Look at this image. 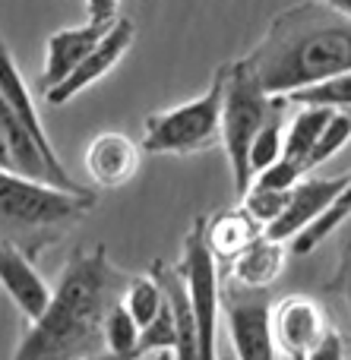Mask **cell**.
Segmentation results:
<instances>
[{
	"label": "cell",
	"instance_id": "cell-1",
	"mask_svg": "<svg viewBox=\"0 0 351 360\" xmlns=\"http://www.w3.org/2000/svg\"><path fill=\"white\" fill-rule=\"evenodd\" d=\"M117 269L105 247L73 253L51 304L29 323L10 360H86L105 351V313L117 300Z\"/></svg>",
	"mask_w": 351,
	"mask_h": 360
},
{
	"label": "cell",
	"instance_id": "cell-2",
	"mask_svg": "<svg viewBox=\"0 0 351 360\" xmlns=\"http://www.w3.org/2000/svg\"><path fill=\"white\" fill-rule=\"evenodd\" d=\"M244 63L272 98H285L304 86L348 73L351 16L329 10L326 4L282 10Z\"/></svg>",
	"mask_w": 351,
	"mask_h": 360
},
{
	"label": "cell",
	"instance_id": "cell-3",
	"mask_svg": "<svg viewBox=\"0 0 351 360\" xmlns=\"http://www.w3.org/2000/svg\"><path fill=\"white\" fill-rule=\"evenodd\" d=\"M288 105L285 98H272L266 95V89L260 86V79L253 76V70L244 60H238L231 67L228 63L225 73V92H222V120H219V139L225 146L228 168H231L234 190L244 193L250 186V168H247V152L250 143L263 124L279 114Z\"/></svg>",
	"mask_w": 351,
	"mask_h": 360
},
{
	"label": "cell",
	"instance_id": "cell-4",
	"mask_svg": "<svg viewBox=\"0 0 351 360\" xmlns=\"http://www.w3.org/2000/svg\"><path fill=\"white\" fill-rule=\"evenodd\" d=\"M228 63L215 70L212 82L203 95L171 111L149 114L143 124V152L149 155H190L219 143L222 92H225Z\"/></svg>",
	"mask_w": 351,
	"mask_h": 360
},
{
	"label": "cell",
	"instance_id": "cell-5",
	"mask_svg": "<svg viewBox=\"0 0 351 360\" xmlns=\"http://www.w3.org/2000/svg\"><path fill=\"white\" fill-rule=\"evenodd\" d=\"M95 209L92 190H60L54 184L0 168V224L10 228H57L79 221Z\"/></svg>",
	"mask_w": 351,
	"mask_h": 360
},
{
	"label": "cell",
	"instance_id": "cell-6",
	"mask_svg": "<svg viewBox=\"0 0 351 360\" xmlns=\"http://www.w3.org/2000/svg\"><path fill=\"white\" fill-rule=\"evenodd\" d=\"M181 275L190 294V310L196 323V351L200 360H219V319H222V285L219 259L206 243V218H196L184 240Z\"/></svg>",
	"mask_w": 351,
	"mask_h": 360
},
{
	"label": "cell",
	"instance_id": "cell-7",
	"mask_svg": "<svg viewBox=\"0 0 351 360\" xmlns=\"http://www.w3.org/2000/svg\"><path fill=\"white\" fill-rule=\"evenodd\" d=\"M133 35H136V25H133L130 19L117 16L111 22V29L105 32V38H101V41L95 44L79 63H76V70L67 76V79L57 82V86H51V89H44V101H48V105H67V101L76 98L82 89H89L92 82H98L101 76H108L114 67H117L120 57L130 51Z\"/></svg>",
	"mask_w": 351,
	"mask_h": 360
},
{
	"label": "cell",
	"instance_id": "cell-8",
	"mask_svg": "<svg viewBox=\"0 0 351 360\" xmlns=\"http://www.w3.org/2000/svg\"><path fill=\"white\" fill-rule=\"evenodd\" d=\"M351 174H339V177H304L301 184L291 186L288 202H285L282 215L263 231L266 237L279 243H288L295 234H301L307 224H314L336 199L345 193Z\"/></svg>",
	"mask_w": 351,
	"mask_h": 360
},
{
	"label": "cell",
	"instance_id": "cell-9",
	"mask_svg": "<svg viewBox=\"0 0 351 360\" xmlns=\"http://www.w3.org/2000/svg\"><path fill=\"white\" fill-rule=\"evenodd\" d=\"M269 326H272V342L276 351H282L291 360H304L307 351L326 335V316H323L320 304L304 294H291V297L279 300L269 307Z\"/></svg>",
	"mask_w": 351,
	"mask_h": 360
},
{
	"label": "cell",
	"instance_id": "cell-10",
	"mask_svg": "<svg viewBox=\"0 0 351 360\" xmlns=\"http://www.w3.org/2000/svg\"><path fill=\"white\" fill-rule=\"evenodd\" d=\"M269 300L260 297L257 291L247 294V297H241V294L228 297L225 326L234 360H279L269 326Z\"/></svg>",
	"mask_w": 351,
	"mask_h": 360
},
{
	"label": "cell",
	"instance_id": "cell-11",
	"mask_svg": "<svg viewBox=\"0 0 351 360\" xmlns=\"http://www.w3.org/2000/svg\"><path fill=\"white\" fill-rule=\"evenodd\" d=\"M0 288L10 294V300L19 307L29 323H35L51 304V288L38 275V269L29 262V256L16 243L0 237Z\"/></svg>",
	"mask_w": 351,
	"mask_h": 360
},
{
	"label": "cell",
	"instance_id": "cell-12",
	"mask_svg": "<svg viewBox=\"0 0 351 360\" xmlns=\"http://www.w3.org/2000/svg\"><path fill=\"white\" fill-rule=\"evenodd\" d=\"M86 171L101 190L130 184L139 171V146L124 133H98L86 149Z\"/></svg>",
	"mask_w": 351,
	"mask_h": 360
},
{
	"label": "cell",
	"instance_id": "cell-13",
	"mask_svg": "<svg viewBox=\"0 0 351 360\" xmlns=\"http://www.w3.org/2000/svg\"><path fill=\"white\" fill-rule=\"evenodd\" d=\"M111 29V22H82L73 29H60L48 38L44 44V70H42V86L51 89L57 82H63L76 70V63L105 38V32Z\"/></svg>",
	"mask_w": 351,
	"mask_h": 360
},
{
	"label": "cell",
	"instance_id": "cell-14",
	"mask_svg": "<svg viewBox=\"0 0 351 360\" xmlns=\"http://www.w3.org/2000/svg\"><path fill=\"white\" fill-rule=\"evenodd\" d=\"M0 101H4V105L25 124V130L32 133V139L38 143V149L48 155V162L54 165L57 171H67L60 165V158H57V152H54V146H51L48 133H44V124H42V117H38V111H35L32 92H29V86H25L23 73H19L16 60H13L10 48H6L4 35H0Z\"/></svg>",
	"mask_w": 351,
	"mask_h": 360
},
{
	"label": "cell",
	"instance_id": "cell-15",
	"mask_svg": "<svg viewBox=\"0 0 351 360\" xmlns=\"http://www.w3.org/2000/svg\"><path fill=\"white\" fill-rule=\"evenodd\" d=\"M152 278L162 288L165 304H168L171 319H174V332H177L174 360H200V351H196V323H193L190 294H187V285H184L181 269L155 262V266H152Z\"/></svg>",
	"mask_w": 351,
	"mask_h": 360
},
{
	"label": "cell",
	"instance_id": "cell-16",
	"mask_svg": "<svg viewBox=\"0 0 351 360\" xmlns=\"http://www.w3.org/2000/svg\"><path fill=\"white\" fill-rule=\"evenodd\" d=\"M285 269V243L272 240V237L260 234L250 247H244L231 259V275L238 285L250 288V291H263L282 275Z\"/></svg>",
	"mask_w": 351,
	"mask_h": 360
},
{
	"label": "cell",
	"instance_id": "cell-17",
	"mask_svg": "<svg viewBox=\"0 0 351 360\" xmlns=\"http://www.w3.org/2000/svg\"><path fill=\"white\" fill-rule=\"evenodd\" d=\"M260 234H263V228H260L244 209L219 212L215 218H206V243L215 259L231 262L234 256L244 247H250Z\"/></svg>",
	"mask_w": 351,
	"mask_h": 360
},
{
	"label": "cell",
	"instance_id": "cell-18",
	"mask_svg": "<svg viewBox=\"0 0 351 360\" xmlns=\"http://www.w3.org/2000/svg\"><path fill=\"white\" fill-rule=\"evenodd\" d=\"M329 117H333V111H323V108H301V111L295 114V120L288 124V130H285L282 158L301 165L304 174H307V155L314 152L317 139H320L323 127L329 124Z\"/></svg>",
	"mask_w": 351,
	"mask_h": 360
},
{
	"label": "cell",
	"instance_id": "cell-19",
	"mask_svg": "<svg viewBox=\"0 0 351 360\" xmlns=\"http://www.w3.org/2000/svg\"><path fill=\"white\" fill-rule=\"evenodd\" d=\"M288 105L298 108H323V111H351V70L339 76L320 79L314 86H304L298 92L285 95Z\"/></svg>",
	"mask_w": 351,
	"mask_h": 360
},
{
	"label": "cell",
	"instance_id": "cell-20",
	"mask_svg": "<svg viewBox=\"0 0 351 360\" xmlns=\"http://www.w3.org/2000/svg\"><path fill=\"white\" fill-rule=\"evenodd\" d=\"M117 300H120V307L130 313V319L139 326V329L149 326L152 319L158 316V310L165 307V294H162V288H158V281L152 278V275H139V278H133Z\"/></svg>",
	"mask_w": 351,
	"mask_h": 360
},
{
	"label": "cell",
	"instance_id": "cell-21",
	"mask_svg": "<svg viewBox=\"0 0 351 360\" xmlns=\"http://www.w3.org/2000/svg\"><path fill=\"white\" fill-rule=\"evenodd\" d=\"M136 338L139 326L120 307V300H114L105 313V351L120 360H136Z\"/></svg>",
	"mask_w": 351,
	"mask_h": 360
},
{
	"label": "cell",
	"instance_id": "cell-22",
	"mask_svg": "<svg viewBox=\"0 0 351 360\" xmlns=\"http://www.w3.org/2000/svg\"><path fill=\"white\" fill-rule=\"evenodd\" d=\"M282 139H285V130H282V111L272 114L269 120L263 124V130L253 136L250 143V152H247V168H250V180L253 174H260L263 168H269L272 162L282 158Z\"/></svg>",
	"mask_w": 351,
	"mask_h": 360
},
{
	"label": "cell",
	"instance_id": "cell-23",
	"mask_svg": "<svg viewBox=\"0 0 351 360\" xmlns=\"http://www.w3.org/2000/svg\"><path fill=\"white\" fill-rule=\"evenodd\" d=\"M348 139H351V114L348 111H333L329 124L323 127L320 139H317L314 152L307 155V171L320 168L323 162H329L333 155H339V152L348 146Z\"/></svg>",
	"mask_w": 351,
	"mask_h": 360
},
{
	"label": "cell",
	"instance_id": "cell-24",
	"mask_svg": "<svg viewBox=\"0 0 351 360\" xmlns=\"http://www.w3.org/2000/svg\"><path fill=\"white\" fill-rule=\"evenodd\" d=\"M174 345H177V332H174V319H171V310L168 304L158 310V316L152 319L149 326L139 329V338H136V360L143 357H152L158 351H171L174 354Z\"/></svg>",
	"mask_w": 351,
	"mask_h": 360
},
{
	"label": "cell",
	"instance_id": "cell-25",
	"mask_svg": "<svg viewBox=\"0 0 351 360\" xmlns=\"http://www.w3.org/2000/svg\"><path fill=\"white\" fill-rule=\"evenodd\" d=\"M291 193V190H288ZM288 193H279V190H263V186H247L241 196H244V202H241V209L247 212V215L253 218V221L260 224V228H269L272 221H276L279 215H282L285 202H288Z\"/></svg>",
	"mask_w": 351,
	"mask_h": 360
},
{
	"label": "cell",
	"instance_id": "cell-26",
	"mask_svg": "<svg viewBox=\"0 0 351 360\" xmlns=\"http://www.w3.org/2000/svg\"><path fill=\"white\" fill-rule=\"evenodd\" d=\"M307 177L304 174L301 165L288 162V158H279V162H272L269 168H263L260 174H253L250 184L253 186H263V190H279V193H288L295 184H301V180Z\"/></svg>",
	"mask_w": 351,
	"mask_h": 360
},
{
	"label": "cell",
	"instance_id": "cell-27",
	"mask_svg": "<svg viewBox=\"0 0 351 360\" xmlns=\"http://www.w3.org/2000/svg\"><path fill=\"white\" fill-rule=\"evenodd\" d=\"M342 231V243H339V269H336V278L329 281V291H336L348 307V316H351V215L339 224Z\"/></svg>",
	"mask_w": 351,
	"mask_h": 360
},
{
	"label": "cell",
	"instance_id": "cell-28",
	"mask_svg": "<svg viewBox=\"0 0 351 360\" xmlns=\"http://www.w3.org/2000/svg\"><path fill=\"white\" fill-rule=\"evenodd\" d=\"M304 360H345V345H342V335L333 329H326V335L307 351Z\"/></svg>",
	"mask_w": 351,
	"mask_h": 360
},
{
	"label": "cell",
	"instance_id": "cell-29",
	"mask_svg": "<svg viewBox=\"0 0 351 360\" xmlns=\"http://www.w3.org/2000/svg\"><path fill=\"white\" fill-rule=\"evenodd\" d=\"M120 0H86L89 22H114L117 19Z\"/></svg>",
	"mask_w": 351,
	"mask_h": 360
},
{
	"label": "cell",
	"instance_id": "cell-30",
	"mask_svg": "<svg viewBox=\"0 0 351 360\" xmlns=\"http://www.w3.org/2000/svg\"><path fill=\"white\" fill-rule=\"evenodd\" d=\"M323 4H326L329 10L342 13V16H351V0H323Z\"/></svg>",
	"mask_w": 351,
	"mask_h": 360
},
{
	"label": "cell",
	"instance_id": "cell-31",
	"mask_svg": "<svg viewBox=\"0 0 351 360\" xmlns=\"http://www.w3.org/2000/svg\"><path fill=\"white\" fill-rule=\"evenodd\" d=\"M0 168L10 171V155H6V146H4V136H0Z\"/></svg>",
	"mask_w": 351,
	"mask_h": 360
},
{
	"label": "cell",
	"instance_id": "cell-32",
	"mask_svg": "<svg viewBox=\"0 0 351 360\" xmlns=\"http://www.w3.org/2000/svg\"><path fill=\"white\" fill-rule=\"evenodd\" d=\"M149 360H174V354H171V351H158V354H152Z\"/></svg>",
	"mask_w": 351,
	"mask_h": 360
},
{
	"label": "cell",
	"instance_id": "cell-33",
	"mask_svg": "<svg viewBox=\"0 0 351 360\" xmlns=\"http://www.w3.org/2000/svg\"><path fill=\"white\" fill-rule=\"evenodd\" d=\"M86 360H120V357H114V354H108V351H101V354H95V357H86Z\"/></svg>",
	"mask_w": 351,
	"mask_h": 360
},
{
	"label": "cell",
	"instance_id": "cell-34",
	"mask_svg": "<svg viewBox=\"0 0 351 360\" xmlns=\"http://www.w3.org/2000/svg\"><path fill=\"white\" fill-rule=\"evenodd\" d=\"M219 360H234L231 354H219Z\"/></svg>",
	"mask_w": 351,
	"mask_h": 360
},
{
	"label": "cell",
	"instance_id": "cell-35",
	"mask_svg": "<svg viewBox=\"0 0 351 360\" xmlns=\"http://www.w3.org/2000/svg\"><path fill=\"white\" fill-rule=\"evenodd\" d=\"M348 114H351V111H348Z\"/></svg>",
	"mask_w": 351,
	"mask_h": 360
}]
</instances>
